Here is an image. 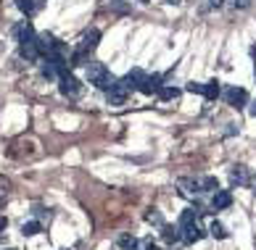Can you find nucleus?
Masks as SVG:
<instances>
[{
  "label": "nucleus",
  "instance_id": "1",
  "mask_svg": "<svg viewBox=\"0 0 256 250\" xmlns=\"http://www.w3.org/2000/svg\"><path fill=\"white\" fill-rule=\"evenodd\" d=\"M88 79H90V84H96V87H100V90H108L111 84H114L111 71H108L100 61H92V63L88 66Z\"/></svg>",
  "mask_w": 256,
  "mask_h": 250
},
{
  "label": "nucleus",
  "instance_id": "2",
  "mask_svg": "<svg viewBox=\"0 0 256 250\" xmlns=\"http://www.w3.org/2000/svg\"><path fill=\"white\" fill-rule=\"evenodd\" d=\"M127 95H130V87L124 82H114L111 87L106 90V100H108V105H124Z\"/></svg>",
  "mask_w": 256,
  "mask_h": 250
},
{
  "label": "nucleus",
  "instance_id": "3",
  "mask_svg": "<svg viewBox=\"0 0 256 250\" xmlns=\"http://www.w3.org/2000/svg\"><path fill=\"white\" fill-rule=\"evenodd\" d=\"M58 90H61V95H66V98H77V95H80L77 76H72L69 71H66L64 76H58Z\"/></svg>",
  "mask_w": 256,
  "mask_h": 250
},
{
  "label": "nucleus",
  "instance_id": "4",
  "mask_svg": "<svg viewBox=\"0 0 256 250\" xmlns=\"http://www.w3.org/2000/svg\"><path fill=\"white\" fill-rule=\"evenodd\" d=\"M224 100L232 105V108H243L246 103H248V92H246L243 87H230L224 92Z\"/></svg>",
  "mask_w": 256,
  "mask_h": 250
},
{
  "label": "nucleus",
  "instance_id": "5",
  "mask_svg": "<svg viewBox=\"0 0 256 250\" xmlns=\"http://www.w3.org/2000/svg\"><path fill=\"white\" fill-rule=\"evenodd\" d=\"M14 34H16V40L22 42V45H26V42H34V40H37L32 21H22V24H18L16 29H14Z\"/></svg>",
  "mask_w": 256,
  "mask_h": 250
},
{
  "label": "nucleus",
  "instance_id": "6",
  "mask_svg": "<svg viewBox=\"0 0 256 250\" xmlns=\"http://www.w3.org/2000/svg\"><path fill=\"white\" fill-rule=\"evenodd\" d=\"M230 206H232L230 190H216L214 198H212V208H214V211H224V208H230Z\"/></svg>",
  "mask_w": 256,
  "mask_h": 250
},
{
  "label": "nucleus",
  "instance_id": "7",
  "mask_svg": "<svg viewBox=\"0 0 256 250\" xmlns=\"http://www.w3.org/2000/svg\"><path fill=\"white\" fill-rule=\"evenodd\" d=\"M161 87H164V84H161V76H156V74H154V76H148V74H146V79L140 82V87H138V90L143 92V95H154V92L158 95Z\"/></svg>",
  "mask_w": 256,
  "mask_h": 250
},
{
  "label": "nucleus",
  "instance_id": "8",
  "mask_svg": "<svg viewBox=\"0 0 256 250\" xmlns=\"http://www.w3.org/2000/svg\"><path fill=\"white\" fill-rule=\"evenodd\" d=\"M180 229H182V243L185 245H193V243H198V240L204 237V229L198 224H188V227H180Z\"/></svg>",
  "mask_w": 256,
  "mask_h": 250
},
{
  "label": "nucleus",
  "instance_id": "9",
  "mask_svg": "<svg viewBox=\"0 0 256 250\" xmlns=\"http://www.w3.org/2000/svg\"><path fill=\"white\" fill-rule=\"evenodd\" d=\"M42 5H45V0H16V8L22 13H26V16L42 11Z\"/></svg>",
  "mask_w": 256,
  "mask_h": 250
},
{
  "label": "nucleus",
  "instance_id": "10",
  "mask_svg": "<svg viewBox=\"0 0 256 250\" xmlns=\"http://www.w3.org/2000/svg\"><path fill=\"white\" fill-rule=\"evenodd\" d=\"M161 240H164L166 245L180 243V240H182V229H180V227H169V224H164V227H161Z\"/></svg>",
  "mask_w": 256,
  "mask_h": 250
},
{
  "label": "nucleus",
  "instance_id": "11",
  "mask_svg": "<svg viewBox=\"0 0 256 250\" xmlns=\"http://www.w3.org/2000/svg\"><path fill=\"white\" fill-rule=\"evenodd\" d=\"M198 214H204L201 208H185L180 214V227H188V224H198Z\"/></svg>",
  "mask_w": 256,
  "mask_h": 250
},
{
  "label": "nucleus",
  "instance_id": "12",
  "mask_svg": "<svg viewBox=\"0 0 256 250\" xmlns=\"http://www.w3.org/2000/svg\"><path fill=\"white\" fill-rule=\"evenodd\" d=\"M230 182H232V185H248V169H246V166H235L232 171H230Z\"/></svg>",
  "mask_w": 256,
  "mask_h": 250
},
{
  "label": "nucleus",
  "instance_id": "13",
  "mask_svg": "<svg viewBox=\"0 0 256 250\" xmlns=\"http://www.w3.org/2000/svg\"><path fill=\"white\" fill-rule=\"evenodd\" d=\"M143 79H146V74H143V71H140V69H132V71L124 76V84H127L130 90H138Z\"/></svg>",
  "mask_w": 256,
  "mask_h": 250
},
{
  "label": "nucleus",
  "instance_id": "14",
  "mask_svg": "<svg viewBox=\"0 0 256 250\" xmlns=\"http://www.w3.org/2000/svg\"><path fill=\"white\" fill-rule=\"evenodd\" d=\"M22 58H26V61H37V58H40V47H37V40L22 45Z\"/></svg>",
  "mask_w": 256,
  "mask_h": 250
},
{
  "label": "nucleus",
  "instance_id": "15",
  "mask_svg": "<svg viewBox=\"0 0 256 250\" xmlns=\"http://www.w3.org/2000/svg\"><path fill=\"white\" fill-rule=\"evenodd\" d=\"M204 95H206V100H216L220 98V82H206L204 84Z\"/></svg>",
  "mask_w": 256,
  "mask_h": 250
},
{
  "label": "nucleus",
  "instance_id": "16",
  "mask_svg": "<svg viewBox=\"0 0 256 250\" xmlns=\"http://www.w3.org/2000/svg\"><path fill=\"white\" fill-rule=\"evenodd\" d=\"M116 245H119L122 250H138V245H140V243H138V240L132 237V235H122V237L116 240Z\"/></svg>",
  "mask_w": 256,
  "mask_h": 250
},
{
  "label": "nucleus",
  "instance_id": "17",
  "mask_svg": "<svg viewBox=\"0 0 256 250\" xmlns=\"http://www.w3.org/2000/svg\"><path fill=\"white\" fill-rule=\"evenodd\" d=\"M180 187H182L185 195H196V192H201V185L193 179H180Z\"/></svg>",
  "mask_w": 256,
  "mask_h": 250
},
{
  "label": "nucleus",
  "instance_id": "18",
  "mask_svg": "<svg viewBox=\"0 0 256 250\" xmlns=\"http://www.w3.org/2000/svg\"><path fill=\"white\" fill-rule=\"evenodd\" d=\"M198 185H201V192H216V190H220V182H216V177H204Z\"/></svg>",
  "mask_w": 256,
  "mask_h": 250
},
{
  "label": "nucleus",
  "instance_id": "19",
  "mask_svg": "<svg viewBox=\"0 0 256 250\" xmlns=\"http://www.w3.org/2000/svg\"><path fill=\"white\" fill-rule=\"evenodd\" d=\"M177 98H180V90L177 87H161L158 90V100H164V103L166 100H177Z\"/></svg>",
  "mask_w": 256,
  "mask_h": 250
},
{
  "label": "nucleus",
  "instance_id": "20",
  "mask_svg": "<svg viewBox=\"0 0 256 250\" xmlns=\"http://www.w3.org/2000/svg\"><path fill=\"white\" fill-rule=\"evenodd\" d=\"M40 229H42V227H40V221H26V224L22 227V235H24V237H32V235L40 232Z\"/></svg>",
  "mask_w": 256,
  "mask_h": 250
},
{
  "label": "nucleus",
  "instance_id": "21",
  "mask_svg": "<svg viewBox=\"0 0 256 250\" xmlns=\"http://www.w3.org/2000/svg\"><path fill=\"white\" fill-rule=\"evenodd\" d=\"M146 221H148V224H156V227H164V216H161V211H148V214H146Z\"/></svg>",
  "mask_w": 256,
  "mask_h": 250
},
{
  "label": "nucleus",
  "instance_id": "22",
  "mask_svg": "<svg viewBox=\"0 0 256 250\" xmlns=\"http://www.w3.org/2000/svg\"><path fill=\"white\" fill-rule=\"evenodd\" d=\"M208 232H212V237H216V240H224V237H227V229L220 224V221H212V227H208Z\"/></svg>",
  "mask_w": 256,
  "mask_h": 250
},
{
  "label": "nucleus",
  "instance_id": "23",
  "mask_svg": "<svg viewBox=\"0 0 256 250\" xmlns=\"http://www.w3.org/2000/svg\"><path fill=\"white\" fill-rule=\"evenodd\" d=\"M185 90H188V92H196V95H204V84H201V82H190Z\"/></svg>",
  "mask_w": 256,
  "mask_h": 250
},
{
  "label": "nucleus",
  "instance_id": "24",
  "mask_svg": "<svg viewBox=\"0 0 256 250\" xmlns=\"http://www.w3.org/2000/svg\"><path fill=\"white\" fill-rule=\"evenodd\" d=\"M154 248H156V245H154V237H146L143 243L138 245V250H154Z\"/></svg>",
  "mask_w": 256,
  "mask_h": 250
},
{
  "label": "nucleus",
  "instance_id": "25",
  "mask_svg": "<svg viewBox=\"0 0 256 250\" xmlns=\"http://www.w3.org/2000/svg\"><path fill=\"white\" fill-rule=\"evenodd\" d=\"M34 216H40V219H42V216H48V211L40 208V206H34Z\"/></svg>",
  "mask_w": 256,
  "mask_h": 250
},
{
  "label": "nucleus",
  "instance_id": "26",
  "mask_svg": "<svg viewBox=\"0 0 256 250\" xmlns=\"http://www.w3.org/2000/svg\"><path fill=\"white\" fill-rule=\"evenodd\" d=\"M235 5H238V8H248L251 0H235Z\"/></svg>",
  "mask_w": 256,
  "mask_h": 250
},
{
  "label": "nucleus",
  "instance_id": "27",
  "mask_svg": "<svg viewBox=\"0 0 256 250\" xmlns=\"http://www.w3.org/2000/svg\"><path fill=\"white\" fill-rule=\"evenodd\" d=\"M6 227H8V221H6V219H0V232H3Z\"/></svg>",
  "mask_w": 256,
  "mask_h": 250
},
{
  "label": "nucleus",
  "instance_id": "28",
  "mask_svg": "<svg viewBox=\"0 0 256 250\" xmlns=\"http://www.w3.org/2000/svg\"><path fill=\"white\" fill-rule=\"evenodd\" d=\"M251 116H256V100L251 103Z\"/></svg>",
  "mask_w": 256,
  "mask_h": 250
},
{
  "label": "nucleus",
  "instance_id": "29",
  "mask_svg": "<svg viewBox=\"0 0 256 250\" xmlns=\"http://www.w3.org/2000/svg\"><path fill=\"white\" fill-rule=\"evenodd\" d=\"M212 5H214V8H220V5H222V0H212Z\"/></svg>",
  "mask_w": 256,
  "mask_h": 250
},
{
  "label": "nucleus",
  "instance_id": "30",
  "mask_svg": "<svg viewBox=\"0 0 256 250\" xmlns=\"http://www.w3.org/2000/svg\"><path fill=\"white\" fill-rule=\"evenodd\" d=\"M166 3H172V5H177V3H180V0H166Z\"/></svg>",
  "mask_w": 256,
  "mask_h": 250
},
{
  "label": "nucleus",
  "instance_id": "31",
  "mask_svg": "<svg viewBox=\"0 0 256 250\" xmlns=\"http://www.w3.org/2000/svg\"><path fill=\"white\" fill-rule=\"evenodd\" d=\"M140 3H148V0H140Z\"/></svg>",
  "mask_w": 256,
  "mask_h": 250
},
{
  "label": "nucleus",
  "instance_id": "32",
  "mask_svg": "<svg viewBox=\"0 0 256 250\" xmlns=\"http://www.w3.org/2000/svg\"><path fill=\"white\" fill-rule=\"evenodd\" d=\"M254 192H256V185H254Z\"/></svg>",
  "mask_w": 256,
  "mask_h": 250
},
{
  "label": "nucleus",
  "instance_id": "33",
  "mask_svg": "<svg viewBox=\"0 0 256 250\" xmlns=\"http://www.w3.org/2000/svg\"><path fill=\"white\" fill-rule=\"evenodd\" d=\"M154 250H158V248H154Z\"/></svg>",
  "mask_w": 256,
  "mask_h": 250
}]
</instances>
